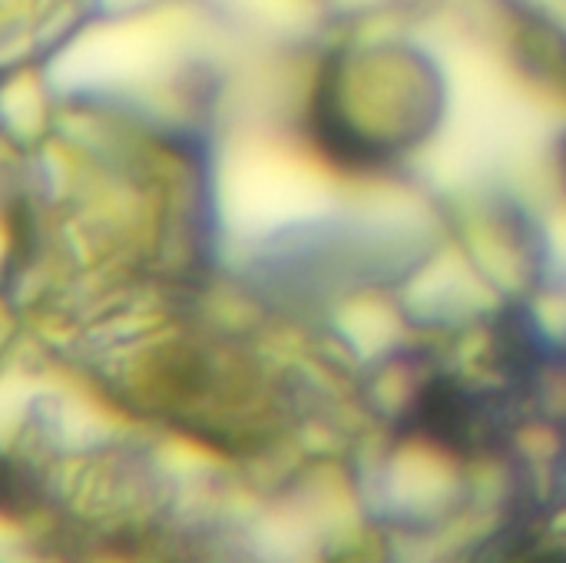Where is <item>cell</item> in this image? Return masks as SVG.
<instances>
[{
  "label": "cell",
  "mask_w": 566,
  "mask_h": 563,
  "mask_svg": "<svg viewBox=\"0 0 566 563\" xmlns=\"http://www.w3.org/2000/svg\"><path fill=\"white\" fill-rule=\"evenodd\" d=\"M345 3H368V0H345Z\"/></svg>",
  "instance_id": "1"
}]
</instances>
